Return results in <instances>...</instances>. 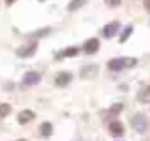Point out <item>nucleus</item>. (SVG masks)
Segmentation results:
<instances>
[{
	"label": "nucleus",
	"instance_id": "1",
	"mask_svg": "<svg viewBox=\"0 0 150 141\" xmlns=\"http://www.w3.org/2000/svg\"><path fill=\"white\" fill-rule=\"evenodd\" d=\"M136 65V58H113L108 62L110 70H122L125 67H134Z\"/></svg>",
	"mask_w": 150,
	"mask_h": 141
},
{
	"label": "nucleus",
	"instance_id": "2",
	"mask_svg": "<svg viewBox=\"0 0 150 141\" xmlns=\"http://www.w3.org/2000/svg\"><path fill=\"white\" fill-rule=\"evenodd\" d=\"M131 125H132V129H134L136 132L143 134V132H146V129H148V120H146V116H145L143 113H136V115L132 116V120H131Z\"/></svg>",
	"mask_w": 150,
	"mask_h": 141
},
{
	"label": "nucleus",
	"instance_id": "3",
	"mask_svg": "<svg viewBox=\"0 0 150 141\" xmlns=\"http://www.w3.org/2000/svg\"><path fill=\"white\" fill-rule=\"evenodd\" d=\"M35 51H37V42H30V44H27V46L18 48L16 55H18L20 58H30V56H34Z\"/></svg>",
	"mask_w": 150,
	"mask_h": 141
},
{
	"label": "nucleus",
	"instance_id": "4",
	"mask_svg": "<svg viewBox=\"0 0 150 141\" xmlns=\"http://www.w3.org/2000/svg\"><path fill=\"white\" fill-rule=\"evenodd\" d=\"M39 81H41V74L35 73V70H30V73H27V74L23 76V85L32 87V85H37Z\"/></svg>",
	"mask_w": 150,
	"mask_h": 141
},
{
	"label": "nucleus",
	"instance_id": "5",
	"mask_svg": "<svg viewBox=\"0 0 150 141\" xmlns=\"http://www.w3.org/2000/svg\"><path fill=\"white\" fill-rule=\"evenodd\" d=\"M118 28H120V25H118V21H113V23H108L104 28H103V35L106 37V39H111V37H115V34L118 32Z\"/></svg>",
	"mask_w": 150,
	"mask_h": 141
},
{
	"label": "nucleus",
	"instance_id": "6",
	"mask_svg": "<svg viewBox=\"0 0 150 141\" xmlns=\"http://www.w3.org/2000/svg\"><path fill=\"white\" fill-rule=\"evenodd\" d=\"M97 49H99V39H96V37L88 39V41L83 44V51H85L87 55H94Z\"/></svg>",
	"mask_w": 150,
	"mask_h": 141
},
{
	"label": "nucleus",
	"instance_id": "7",
	"mask_svg": "<svg viewBox=\"0 0 150 141\" xmlns=\"http://www.w3.org/2000/svg\"><path fill=\"white\" fill-rule=\"evenodd\" d=\"M71 80H72L71 73H60V74L55 78V85L60 87V88H64V87H67V85L71 83Z\"/></svg>",
	"mask_w": 150,
	"mask_h": 141
},
{
	"label": "nucleus",
	"instance_id": "8",
	"mask_svg": "<svg viewBox=\"0 0 150 141\" xmlns=\"http://www.w3.org/2000/svg\"><path fill=\"white\" fill-rule=\"evenodd\" d=\"M97 70H99V67H97V65L88 63V65H85V67L81 69V76H83V78H92V76H96V74H97Z\"/></svg>",
	"mask_w": 150,
	"mask_h": 141
},
{
	"label": "nucleus",
	"instance_id": "9",
	"mask_svg": "<svg viewBox=\"0 0 150 141\" xmlns=\"http://www.w3.org/2000/svg\"><path fill=\"white\" fill-rule=\"evenodd\" d=\"M34 116H35V113H34L32 109H23V111L18 115V122H20V123H28L30 120H34Z\"/></svg>",
	"mask_w": 150,
	"mask_h": 141
},
{
	"label": "nucleus",
	"instance_id": "10",
	"mask_svg": "<svg viewBox=\"0 0 150 141\" xmlns=\"http://www.w3.org/2000/svg\"><path fill=\"white\" fill-rule=\"evenodd\" d=\"M110 132H111L113 136H122V134H124V125H122V122L113 120V122L110 123Z\"/></svg>",
	"mask_w": 150,
	"mask_h": 141
},
{
	"label": "nucleus",
	"instance_id": "11",
	"mask_svg": "<svg viewBox=\"0 0 150 141\" xmlns=\"http://www.w3.org/2000/svg\"><path fill=\"white\" fill-rule=\"evenodd\" d=\"M78 48L76 46H71V48H65L64 51H60L58 55H57V58H67V56H76L78 55Z\"/></svg>",
	"mask_w": 150,
	"mask_h": 141
},
{
	"label": "nucleus",
	"instance_id": "12",
	"mask_svg": "<svg viewBox=\"0 0 150 141\" xmlns=\"http://www.w3.org/2000/svg\"><path fill=\"white\" fill-rule=\"evenodd\" d=\"M85 4H87V0H71L69 6H67V9H69V11H78V9L83 7Z\"/></svg>",
	"mask_w": 150,
	"mask_h": 141
},
{
	"label": "nucleus",
	"instance_id": "13",
	"mask_svg": "<svg viewBox=\"0 0 150 141\" xmlns=\"http://www.w3.org/2000/svg\"><path fill=\"white\" fill-rule=\"evenodd\" d=\"M51 132H53V125L50 122H42L41 123V134L44 137H48V136H51Z\"/></svg>",
	"mask_w": 150,
	"mask_h": 141
},
{
	"label": "nucleus",
	"instance_id": "14",
	"mask_svg": "<svg viewBox=\"0 0 150 141\" xmlns=\"http://www.w3.org/2000/svg\"><path fill=\"white\" fill-rule=\"evenodd\" d=\"M131 34H132V25H127V27L122 30V34H120V42H125V41L131 37Z\"/></svg>",
	"mask_w": 150,
	"mask_h": 141
},
{
	"label": "nucleus",
	"instance_id": "15",
	"mask_svg": "<svg viewBox=\"0 0 150 141\" xmlns=\"http://www.w3.org/2000/svg\"><path fill=\"white\" fill-rule=\"evenodd\" d=\"M11 113V106L6 102H0V116H7Z\"/></svg>",
	"mask_w": 150,
	"mask_h": 141
},
{
	"label": "nucleus",
	"instance_id": "16",
	"mask_svg": "<svg viewBox=\"0 0 150 141\" xmlns=\"http://www.w3.org/2000/svg\"><path fill=\"white\" fill-rule=\"evenodd\" d=\"M120 111H122V104H113L110 108V113H113V115H118Z\"/></svg>",
	"mask_w": 150,
	"mask_h": 141
},
{
	"label": "nucleus",
	"instance_id": "17",
	"mask_svg": "<svg viewBox=\"0 0 150 141\" xmlns=\"http://www.w3.org/2000/svg\"><path fill=\"white\" fill-rule=\"evenodd\" d=\"M106 2H108L110 6H118V4H120V0H106Z\"/></svg>",
	"mask_w": 150,
	"mask_h": 141
},
{
	"label": "nucleus",
	"instance_id": "18",
	"mask_svg": "<svg viewBox=\"0 0 150 141\" xmlns=\"http://www.w3.org/2000/svg\"><path fill=\"white\" fill-rule=\"evenodd\" d=\"M145 7H146V11L150 13V0H146V2H145Z\"/></svg>",
	"mask_w": 150,
	"mask_h": 141
},
{
	"label": "nucleus",
	"instance_id": "19",
	"mask_svg": "<svg viewBox=\"0 0 150 141\" xmlns=\"http://www.w3.org/2000/svg\"><path fill=\"white\" fill-rule=\"evenodd\" d=\"M6 2H7V6H9V4H14V0H6Z\"/></svg>",
	"mask_w": 150,
	"mask_h": 141
},
{
	"label": "nucleus",
	"instance_id": "20",
	"mask_svg": "<svg viewBox=\"0 0 150 141\" xmlns=\"http://www.w3.org/2000/svg\"><path fill=\"white\" fill-rule=\"evenodd\" d=\"M16 141H27V139H16Z\"/></svg>",
	"mask_w": 150,
	"mask_h": 141
}]
</instances>
